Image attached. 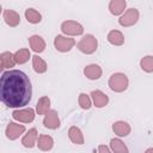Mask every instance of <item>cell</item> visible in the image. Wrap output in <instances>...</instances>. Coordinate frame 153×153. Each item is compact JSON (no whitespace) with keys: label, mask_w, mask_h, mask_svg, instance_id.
I'll use <instances>...</instances> for the list:
<instances>
[{"label":"cell","mask_w":153,"mask_h":153,"mask_svg":"<svg viewBox=\"0 0 153 153\" xmlns=\"http://www.w3.org/2000/svg\"><path fill=\"white\" fill-rule=\"evenodd\" d=\"M2 17H4L5 23H6L8 26H11V27H16V26H18L19 23H20V16H19V13L16 12L14 10H10V8L5 10L4 13H2Z\"/></svg>","instance_id":"7c38bea8"},{"label":"cell","mask_w":153,"mask_h":153,"mask_svg":"<svg viewBox=\"0 0 153 153\" xmlns=\"http://www.w3.org/2000/svg\"><path fill=\"white\" fill-rule=\"evenodd\" d=\"M30 57H32V56L30 54V50L26 48H22L14 53V59H16V62L18 65H23V63L27 62Z\"/></svg>","instance_id":"d4e9b609"},{"label":"cell","mask_w":153,"mask_h":153,"mask_svg":"<svg viewBox=\"0 0 153 153\" xmlns=\"http://www.w3.org/2000/svg\"><path fill=\"white\" fill-rule=\"evenodd\" d=\"M102 73H103V71H102L100 66L97 63L87 65L84 68V75L90 80H98L102 76Z\"/></svg>","instance_id":"4fadbf2b"},{"label":"cell","mask_w":153,"mask_h":153,"mask_svg":"<svg viewBox=\"0 0 153 153\" xmlns=\"http://www.w3.org/2000/svg\"><path fill=\"white\" fill-rule=\"evenodd\" d=\"M31 59H32V68H33V71H35L36 73L43 74V73L47 72L48 66H47V62H45L42 57H39V56L36 54V55H33Z\"/></svg>","instance_id":"44dd1931"},{"label":"cell","mask_w":153,"mask_h":153,"mask_svg":"<svg viewBox=\"0 0 153 153\" xmlns=\"http://www.w3.org/2000/svg\"><path fill=\"white\" fill-rule=\"evenodd\" d=\"M37 146H38V148L41 151L48 152L54 146V139L50 135L41 134V135H38V139H37Z\"/></svg>","instance_id":"ac0fdd59"},{"label":"cell","mask_w":153,"mask_h":153,"mask_svg":"<svg viewBox=\"0 0 153 153\" xmlns=\"http://www.w3.org/2000/svg\"><path fill=\"white\" fill-rule=\"evenodd\" d=\"M29 43H30L31 50H33L36 54H39L45 49V41L38 35H32L29 38Z\"/></svg>","instance_id":"9a60e30c"},{"label":"cell","mask_w":153,"mask_h":153,"mask_svg":"<svg viewBox=\"0 0 153 153\" xmlns=\"http://www.w3.org/2000/svg\"><path fill=\"white\" fill-rule=\"evenodd\" d=\"M75 45V39L71 38V37H66L62 35H57L54 38V47L57 51L61 53H67Z\"/></svg>","instance_id":"8992f818"},{"label":"cell","mask_w":153,"mask_h":153,"mask_svg":"<svg viewBox=\"0 0 153 153\" xmlns=\"http://www.w3.org/2000/svg\"><path fill=\"white\" fill-rule=\"evenodd\" d=\"M145 153H153V147H149V148H147V149L145 151Z\"/></svg>","instance_id":"f1b7e54d"},{"label":"cell","mask_w":153,"mask_h":153,"mask_svg":"<svg viewBox=\"0 0 153 153\" xmlns=\"http://www.w3.org/2000/svg\"><path fill=\"white\" fill-rule=\"evenodd\" d=\"M140 67H141V69L143 72L152 73L153 72V56H151V55L143 56L140 60Z\"/></svg>","instance_id":"484cf974"},{"label":"cell","mask_w":153,"mask_h":153,"mask_svg":"<svg viewBox=\"0 0 153 153\" xmlns=\"http://www.w3.org/2000/svg\"><path fill=\"white\" fill-rule=\"evenodd\" d=\"M126 7H127V1L126 0H111L109 2V11L114 16L123 14Z\"/></svg>","instance_id":"e0dca14e"},{"label":"cell","mask_w":153,"mask_h":153,"mask_svg":"<svg viewBox=\"0 0 153 153\" xmlns=\"http://www.w3.org/2000/svg\"><path fill=\"white\" fill-rule=\"evenodd\" d=\"M106 39L112 45H122L124 43V36L120 30H111L108 32Z\"/></svg>","instance_id":"d6986e66"},{"label":"cell","mask_w":153,"mask_h":153,"mask_svg":"<svg viewBox=\"0 0 153 153\" xmlns=\"http://www.w3.org/2000/svg\"><path fill=\"white\" fill-rule=\"evenodd\" d=\"M24 133H25V126L18 124L14 122H10L5 129V134H6V137L8 140H17Z\"/></svg>","instance_id":"ba28073f"},{"label":"cell","mask_w":153,"mask_h":153,"mask_svg":"<svg viewBox=\"0 0 153 153\" xmlns=\"http://www.w3.org/2000/svg\"><path fill=\"white\" fill-rule=\"evenodd\" d=\"M0 63H1V68L13 67L17 63L14 59V54H12L11 51H2L0 54Z\"/></svg>","instance_id":"ffe728a7"},{"label":"cell","mask_w":153,"mask_h":153,"mask_svg":"<svg viewBox=\"0 0 153 153\" xmlns=\"http://www.w3.org/2000/svg\"><path fill=\"white\" fill-rule=\"evenodd\" d=\"M110 148L114 153H129V149L126 143L118 137H114L110 140Z\"/></svg>","instance_id":"7402d4cb"},{"label":"cell","mask_w":153,"mask_h":153,"mask_svg":"<svg viewBox=\"0 0 153 153\" xmlns=\"http://www.w3.org/2000/svg\"><path fill=\"white\" fill-rule=\"evenodd\" d=\"M78 103L80 105L81 109L84 110H88L91 106H92V99L88 94L86 93H80L79 94V98H78Z\"/></svg>","instance_id":"4316f807"},{"label":"cell","mask_w":153,"mask_h":153,"mask_svg":"<svg viewBox=\"0 0 153 153\" xmlns=\"http://www.w3.org/2000/svg\"><path fill=\"white\" fill-rule=\"evenodd\" d=\"M32 97V86L29 76L19 69H10L0 78V98L8 106L19 109L29 104Z\"/></svg>","instance_id":"6da1fadb"},{"label":"cell","mask_w":153,"mask_h":153,"mask_svg":"<svg viewBox=\"0 0 153 153\" xmlns=\"http://www.w3.org/2000/svg\"><path fill=\"white\" fill-rule=\"evenodd\" d=\"M24 14H25V19L31 24H38L42 20V14L35 8H26Z\"/></svg>","instance_id":"cb8c5ba5"},{"label":"cell","mask_w":153,"mask_h":153,"mask_svg":"<svg viewBox=\"0 0 153 153\" xmlns=\"http://www.w3.org/2000/svg\"><path fill=\"white\" fill-rule=\"evenodd\" d=\"M35 110L32 108H25V109H16L12 112L13 120L23 123H31L35 120Z\"/></svg>","instance_id":"52a82bcc"},{"label":"cell","mask_w":153,"mask_h":153,"mask_svg":"<svg viewBox=\"0 0 153 153\" xmlns=\"http://www.w3.org/2000/svg\"><path fill=\"white\" fill-rule=\"evenodd\" d=\"M43 126L48 129H57L60 127V118L56 110H49L43 118Z\"/></svg>","instance_id":"9c48e42d"},{"label":"cell","mask_w":153,"mask_h":153,"mask_svg":"<svg viewBox=\"0 0 153 153\" xmlns=\"http://www.w3.org/2000/svg\"><path fill=\"white\" fill-rule=\"evenodd\" d=\"M68 137L75 145H84V142H85L84 134L80 130V128H78L76 126L69 127V129H68Z\"/></svg>","instance_id":"2e32d148"},{"label":"cell","mask_w":153,"mask_h":153,"mask_svg":"<svg viewBox=\"0 0 153 153\" xmlns=\"http://www.w3.org/2000/svg\"><path fill=\"white\" fill-rule=\"evenodd\" d=\"M90 96H91V99H92L93 105H94L96 108H98V109L104 108V106L108 105V103H109V97H108L104 92H102L100 90H94V91H92Z\"/></svg>","instance_id":"8fae6325"},{"label":"cell","mask_w":153,"mask_h":153,"mask_svg":"<svg viewBox=\"0 0 153 153\" xmlns=\"http://www.w3.org/2000/svg\"><path fill=\"white\" fill-rule=\"evenodd\" d=\"M76 48L84 54H93L98 48V41L93 35H85L78 43Z\"/></svg>","instance_id":"3957f363"},{"label":"cell","mask_w":153,"mask_h":153,"mask_svg":"<svg viewBox=\"0 0 153 153\" xmlns=\"http://www.w3.org/2000/svg\"><path fill=\"white\" fill-rule=\"evenodd\" d=\"M109 87L114 92H123L128 88L129 85V79L124 73H114L109 78Z\"/></svg>","instance_id":"7a4b0ae2"},{"label":"cell","mask_w":153,"mask_h":153,"mask_svg":"<svg viewBox=\"0 0 153 153\" xmlns=\"http://www.w3.org/2000/svg\"><path fill=\"white\" fill-rule=\"evenodd\" d=\"M61 31L68 36H80L84 33V27L75 20H65L61 24Z\"/></svg>","instance_id":"5b68a950"},{"label":"cell","mask_w":153,"mask_h":153,"mask_svg":"<svg viewBox=\"0 0 153 153\" xmlns=\"http://www.w3.org/2000/svg\"><path fill=\"white\" fill-rule=\"evenodd\" d=\"M112 131L120 136V137H123V136H128L131 131V128L130 126L124 122V121H116L114 124H112Z\"/></svg>","instance_id":"5bb4252c"},{"label":"cell","mask_w":153,"mask_h":153,"mask_svg":"<svg viewBox=\"0 0 153 153\" xmlns=\"http://www.w3.org/2000/svg\"><path fill=\"white\" fill-rule=\"evenodd\" d=\"M98 153H112V152L106 145H99L98 146Z\"/></svg>","instance_id":"83f0119b"},{"label":"cell","mask_w":153,"mask_h":153,"mask_svg":"<svg viewBox=\"0 0 153 153\" xmlns=\"http://www.w3.org/2000/svg\"><path fill=\"white\" fill-rule=\"evenodd\" d=\"M139 17H140V13L136 8H128L118 19V24L121 26H124V27H129V26H133L134 24L137 23L139 20Z\"/></svg>","instance_id":"277c9868"},{"label":"cell","mask_w":153,"mask_h":153,"mask_svg":"<svg viewBox=\"0 0 153 153\" xmlns=\"http://www.w3.org/2000/svg\"><path fill=\"white\" fill-rule=\"evenodd\" d=\"M50 110V99L47 96H43L38 99L36 104V112L38 115H45Z\"/></svg>","instance_id":"603a6c76"},{"label":"cell","mask_w":153,"mask_h":153,"mask_svg":"<svg viewBox=\"0 0 153 153\" xmlns=\"http://www.w3.org/2000/svg\"><path fill=\"white\" fill-rule=\"evenodd\" d=\"M37 139H38V133L36 128H31L27 130L26 134H24L22 139V145L25 148H33L37 145Z\"/></svg>","instance_id":"30bf717a"}]
</instances>
